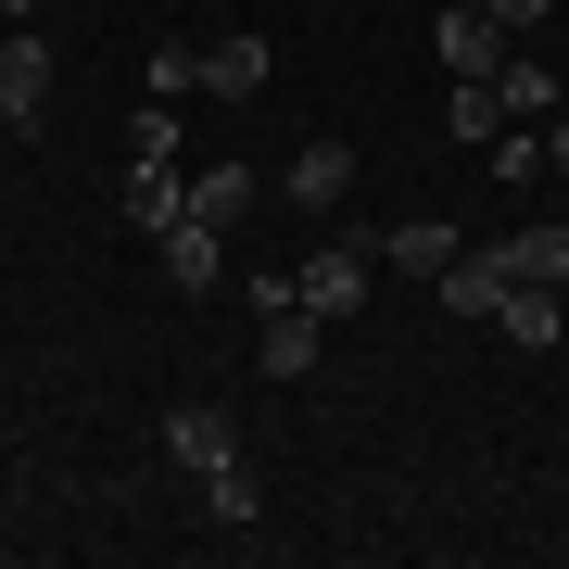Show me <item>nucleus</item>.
I'll list each match as a JSON object with an SVG mask.
<instances>
[{
  "label": "nucleus",
  "mask_w": 569,
  "mask_h": 569,
  "mask_svg": "<svg viewBox=\"0 0 569 569\" xmlns=\"http://www.w3.org/2000/svg\"><path fill=\"white\" fill-rule=\"evenodd\" d=\"M430 291H443V317H456V329H493V317H507V291H519V279H507V253L481 241V253H456V266H443Z\"/></svg>",
  "instance_id": "nucleus-1"
},
{
  "label": "nucleus",
  "mask_w": 569,
  "mask_h": 569,
  "mask_svg": "<svg viewBox=\"0 0 569 569\" xmlns=\"http://www.w3.org/2000/svg\"><path fill=\"white\" fill-rule=\"evenodd\" d=\"M291 291H305L329 329H342V317H367V253H355V241H317L305 266H291Z\"/></svg>",
  "instance_id": "nucleus-2"
},
{
  "label": "nucleus",
  "mask_w": 569,
  "mask_h": 569,
  "mask_svg": "<svg viewBox=\"0 0 569 569\" xmlns=\"http://www.w3.org/2000/svg\"><path fill=\"white\" fill-rule=\"evenodd\" d=\"M430 51H443V77H493V63H507L519 39H507V26H493V13H481V0H456V13H443V26H430Z\"/></svg>",
  "instance_id": "nucleus-3"
},
{
  "label": "nucleus",
  "mask_w": 569,
  "mask_h": 569,
  "mask_svg": "<svg viewBox=\"0 0 569 569\" xmlns=\"http://www.w3.org/2000/svg\"><path fill=\"white\" fill-rule=\"evenodd\" d=\"M216 279H228V228L178 216V228H164V291H216Z\"/></svg>",
  "instance_id": "nucleus-4"
},
{
  "label": "nucleus",
  "mask_w": 569,
  "mask_h": 569,
  "mask_svg": "<svg viewBox=\"0 0 569 569\" xmlns=\"http://www.w3.org/2000/svg\"><path fill=\"white\" fill-rule=\"evenodd\" d=\"M266 63H279V51H266L253 26H228V39H203V89H216V102H253V89H266Z\"/></svg>",
  "instance_id": "nucleus-5"
},
{
  "label": "nucleus",
  "mask_w": 569,
  "mask_h": 569,
  "mask_svg": "<svg viewBox=\"0 0 569 569\" xmlns=\"http://www.w3.org/2000/svg\"><path fill=\"white\" fill-rule=\"evenodd\" d=\"M342 190H355V152L342 140H305V152H291V203H305V216H342Z\"/></svg>",
  "instance_id": "nucleus-6"
},
{
  "label": "nucleus",
  "mask_w": 569,
  "mask_h": 569,
  "mask_svg": "<svg viewBox=\"0 0 569 569\" xmlns=\"http://www.w3.org/2000/svg\"><path fill=\"white\" fill-rule=\"evenodd\" d=\"M493 342H519V355H545V342H569V305H557L545 279H519V291H507V317H493Z\"/></svg>",
  "instance_id": "nucleus-7"
},
{
  "label": "nucleus",
  "mask_w": 569,
  "mask_h": 569,
  "mask_svg": "<svg viewBox=\"0 0 569 569\" xmlns=\"http://www.w3.org/2000/svg\"><path fill=\"white\" fill-rule=\"evenodd\" d=\"M164 456H178L190 481H216V468L241 456V443H228V418H216V406H178V418H164Z\"/></svg>",
  "instance_id": "nucleus-8"
},
{
  "label": "nucleus",
  "mask_w": 569,
  "mask_h": 569,
  "mask_svg": "<svg viewBox=\"0 0 569 569\" xmlns=\"http://www.w3.org/2000/svg\"><path fill=\"white\" fill-rule=\"evenodd\" d=\"M39 102H51V51L39 39H0V114L39 127Z\"/></svg>",
  "instance_id": "nucleus-9"
},
{
  "label": "nucleus",
  "mask_w": 569,
  "mask_h": 569,
  "mask_svg": "<svg viewBox=\"0 0 569 569\" xmlns=\"http://www.w3.org/2000/svg\"><path fill=\"white\" fill-rule=\"evenodd\" d=\"M178 216H190V178H178V164H127V228H152V241H164Z\"/></svg>",
  "instance_id": "nucleus-10"
},
{
  "label": "nucleus",
  "mask_w": 569,
  "mask_h": 569,
  "mask_svg": "<svg viewBox=\"0 0 569 569\" xmlns=\"http://www.w3.org/2000/svg\"><path fill=\"white\" fill-rule=\"evenodd\" d=\"M493 102H507V127H545V114H557V77H545L531 51H507V63H493Z\"/></svg>",
  "instance_id": "nucleus-11"
},
{
  "label": "nucleus",
  "mask_w": 569,
  "mask_h": 569,
  "mask_svg": "<svg viewBox=\"0 0 569 569\" xmlns=\"http://www.w3.org/2000/svg\"><path fill=\"white\" fill-rule=\"evenodd\" d=\"M380 253L406 266V279H443V266H456V228L443 216H406V228H380Z\"/></svg>",
  "instance_id": "nucleus-12"
},
{
  "label": "nucleus",
  "mask_w": 569,
  "mask_h": 569,
  "mask_svg": "<svg viewBox=\"0 0 569 569\" xmlns=\"http://www.w3.org/2000/svg\"><path fill=\"white\" fill-rule=\"evenodd\" d=\"M507 279H545V291H569V228H507Z\"/></svg>",
  "instance_id": "nucleus-13"
},
{
  "label": "nucleus",
  "mask_w": 569,
  "mask_h": 569,
  "mask_svg": "<svg viewBox=\"0 0 569 569\" xmlns=\"http://www.w3.org/2000/svg\"><path fill=\"white\" fill-rule=\"evenodd\" d=\"M190 216H203V228H241L253 216V164H203V178H190Z\"/></svg>",
  "instance_id": "nucleus-14"
},
{
  "label": "nucleus",
  "mask_w": 569,
  "mask_h": 569,
  "mask_svg": "<svg viewBox=\"0 0 569 569\" xmlns=\"http://www.w3.org/2000/svg\"><path fill=\"white\" fill-rule=\"evenodd\" d=\"M203 507H216L228 531H253V519H266V481H253V468H241V456H228V468H216V481H203Z\"/></svg>",
  "instance_id": "nucleus-15"
},
{
  "label": "nucleus",
  "mask_w": 569,
  "mask_h": 569,
  "mask_svg": "<svg viewBox=\"0 0 569 569\" xmlns=\"http://www.w3.org/2000/svg\"><path fill=\"white\" fill-rule=\"evenodd\" d=\"M443 127H456V140H493V127H507V102H493V77H456V102H443Z\"/></svg>",
  "instance_id": "nucleus-16"
},
{
  "label": "nucleus",
  "mask_w": 569,
  "mask_h": 569,
  "mask_svg": "<svg viewBox=\"0 0 569 569\" xmlns=\"http://www.w3.org/2000/svg\"><path fill=\"white\" fill-rule=\"evenodd\" d=\"M190 89H203V39H164L152 51V102H190Z\"/></svg>",
  "instance_id": "nucleus-17"
},
{
  "label": "nucleus",
  "mask_w": 569,
  "mask_h": 569,
  "mask_svg": "<svg viewBox=\"0 0 569 569\" xmlns=\"http://www.w3.org/2000/svg\"><path fill=\"white\" fill-rule=\"evenodd\" d=\"M481 152H493V178H545V140H519V127H493Z\"/></svg>",
  "instance_id": "nucleus-18"
},
{
  "label": "nucleus",
  "mask_w": 569,
  "mask_h": 569,
  "mask_svg": "<svg viewBox=\"0 0 569 569\" xmlns=\"http://www.w3.org/2000/svg\"><path fill=\"white\" fill-rule=\"evenodd\" d=\"M127 164H178V127H164V102H152L140 127H127Z\"/></svg>",
  "instance_id": "nucleus-19"
},
{
  "label": "nucleus",
  "mask_w": 569,
  "mask_h": 569,
  "mask_svg": "<svg viewBox=\"0 0 569 569\" xmlns=\"http://www.w3.org/2000/svg\"><path fill=\"white\" fill-rule=\"evenodd\" d=\"M481 13H493V26H507V39H519V26H545L557 0H481Z\"/></svg>",
  "instance_id": "nucleus-20"
},
{
  "label": "nucleus",
  "mask_w": 569,
  "mask_h": 569,
  "mask_svg": "<svg viewBox=\"0 0 569 569\" xmlns=\"http://www.w3.org/2000/svg\"><path fill=\"white\" fill-rule=\"evenodd\" d=\"M545 164H557V178H569V127H557V114H545Z\"/></svg>",
  "instance_id": "nucleus-21"
},
{
  "label": "nucleus",
  "mask_w": 569,
  "mask_h": 569,
  "mask_svg": "<svg viewBox=\"0 0 569 569\" xmlns=\"http://www.w3.org/2000/svg\"><path fill=\"white\" fill-rule=\"evenodd\" d=\"M26 13H39V0H0V26H26Z\"/></svg>",
  "instance_id": "nucleus-22"
},
{
  "label": "nucleus",
  "mask_w": 569,
  "mask_h": 569,
  "mask_svg": "<svg viewBox=\"0 0 569 569\" xmlns=\"http://www.w3.org/2000/svg\"><path fill=\"white\" fill-rule=\"evenodd\" d=\"M0 140H26V127H13V114H0Z\"/></svg>",
  "instance_id": "nucleus-23"
}]
</instances>
